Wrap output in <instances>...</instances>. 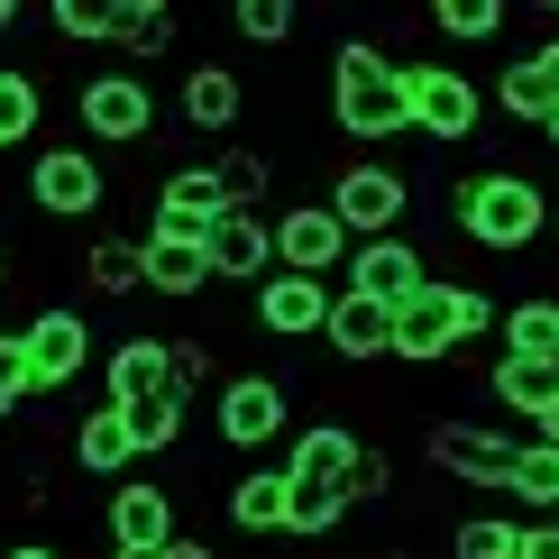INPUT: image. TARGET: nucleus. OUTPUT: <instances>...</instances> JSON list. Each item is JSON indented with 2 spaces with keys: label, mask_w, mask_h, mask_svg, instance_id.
<instances>
[{
  "label": "nucleus",
  "mask_w": 559,
  "mask_h": 559,
  "mask_svg": "<svg viewBox=\"0 0 559 559\" xmlns=\"http://www.w3.org/2000/svg\"><path fill=\"white\" fill-rule=\"evenodd\" d=\"M266 229H275V275H321V285H331L348 266V229L331 221V202H294V212H275Z\"/></svg>",
  "instance_id": "nucleus-13"
},
{
  "label": "nucleus",
  "mask_w": 559,
  "mask_h": 559,
  "mask_svg": "<svg viewBox=\"0 0 559 559\" xmlns=\"http://www.w3.org/2000/svg\"><path fill=\"white\" fill-rule=\"evenodd\" d=\"M202 258H212V285H248L258 294L275 275V229L266 212H221L212 229H202Z\"/></svg>",
  "instance_id": "nucleus-15"
},
{
  "label": "nucleus",
  "mask_w": 559,
  "mask_h": 559,
  "mask_svg": "<svg viewBox=\"0 0 559 559\" xmlns=\"http://www.w3.org/2000/svg\"><path fill=\"white\" fill-rule=\"evenodd\" d=\"M550 302H559V294H550Z\"/></svg>",
  "instance_id": "nucleus-48"
},
{
  "label": "nucleus",
  "mask_w": 559,
  "mask_h": 559,
  "mask_svg": "<svg viewBox=\"0 0 559 559\" xmlns=\"http://www.w3.org/2000/svg\"><path fill=\"white\" fill-rule=\"evenodd\" d=\"M404 120H413V138H431V147H468L486 129V92H477V74H459V64L413 56L404 64Z\"/></svg>",
  "instance_id": "nucleus-4"
},
{
  "label": "nucleus",
  "mask_w": 559,
  "mask_h": 559,
  "mask_svg": "<svg viewBox=\"0 0 559 559\" xmlns=\"http://www.w3.org/2000/svg\"><path fill=\"white\" fill-rule=\"evenodd\" d=\"M496 340H504V358H523V367H550V358H559V302H550V294H523V302H504V312H496Z\"/></svg>",
  "instance_id": "nucleus-24"
},
{
  "label": "nucleus",
  "mask_w": 559,
  "mask_h": 559,
  "mask_svg": "<svg viewBox=\"0 0 559 559\" xmlns=\"http://www.w3.org/2000/svg\"><path fill=\"white\" fill-rule=\"evenodd\" d=\"M550 221H559V212H550Z\"/></svg>",
  "instance_id": "nucleus-49"
},
{
  "label": "nucleus",
  "mask_w": 559,
  "mask_h": 559,
  "mask_svg": "<svg viewBox=\"0 0 559 559\" xmlns=\"http://www.w3.org/2000/svg\"><path fill=\"white\" fill-rule=\"evenodd\" d=\"M83 367H92V321L74 312V302H37V312L19 321V377H28V404L64 394Z\"/></svg>",
  "instance_id": "nucleus-5"
},
{
  "label": "nucleus",
  "mask_w": 559,
  "mask_h": 559,
  "mask_svg": "<svg viewBox=\"0 0 559 559\" xmlns=\"http://www.w3.org/2000/svg\"><path fill=\"white\" fill-rule=\"evenodd\" d=\"M459 275H431L423 294H404L394 302V340H385V358L394 367H440V358H459Z\"/></svg>",
  "instance_id": "nucleus-10"
},
{
  "label": "nucleus",
  "mask_w": 559,
  "mask_h": 559,
  "mask_svg": "<svg viewBox=\"0 0 559 559\" xmlns=\"http://www.w3.org/2000/svg\"><path fill=\"white\" fill-rule=\"evenodd\" d=\"M423 459H431L440 477H459V486H514L523 440H514V431H496V423H431Z\"/></svg>",
  "instance_id": "nucleus-11"
},
{
  "label": "nucleus",
  "mask_w": 559,
  "mask_h": 559,
  "mask_svg": "<svg viewBox=\"0 0 559 559\" xmlns=\"http://www.w3.org/2000/svg\"><path fill=\"white\" fill-rule=\"evenodd\" d=\"M431 28L450 37V46H486V37L504 28V0H440V10H431Z\"/></svg>",
  "instance_id": "nucleus-34"
},
{
  "label": "nucleus",
  "mask_w": 559,
  "mask_h": 559,
  "mask_svg": "<svg viewBox=\"0 0 559 559\" xmlns=\"http://www.w3.org/2000/svg\"><path fill=\"white\" fill-rule=\"evenodd\" d=\"M64 450H74V468H83V477H129V468H138L120 404H92L83 423H74V440H64Z\"/></svg>",
  "instance_id": "nucleus-23"
},
{
  "label": "nucleus",
  "mask_w": 559,
  "mask_h": 559,
  "mask_svg": "<svg viewBox=\"0 0 559 559\" xmlns=\"http://www.w3.org/2000/svg\"><path fill=\"white\" fill-rule=\"evenodd\" d=\"M514 542H523V523H514V514H468V523L450 532V550H459V559H514Z\"/></svg>",
  "instance_id": "nucleus-35"
},
{
  "label": "nucleus",
  "mask_w": 559,
  "mask_h": 559,
  "mask_svg": "<svg viewBox=\"0 0 559 559\" xmlns=\"http://www.w3.org/2000/svg\"><path fill=\"white\" fill-rule=\"evenodd\" d=\"M166 377H175V394H183V404H193V394L221 377V367H212V340H166Z\"/></svg>",
  "instance_id": "nucleus-36"
},
{
  "label": "nucleus",
  "mask_w": 559,
  "mask_h": 559,
  "mask_svg": "<svg viewBox=\"0 0 559 559\" xmlns=\"http://www.w3.org/2000/svg\"><path fill=\"white\" fill-rule=\"evenodd\" d=\"M28 404V377H19V331H0V423Z\"/></svg>",
  "instance_id": "nucleus-39"
},
{
  "label": "nucleus",
  "mask_w": 559,
  "mask_h": 559,
  "mask_svg": "<svg viewBox=\"0 0 559 559\" xmlns=\"http://www.w3.org/2000/svg\"><path fill=\"white\" fill-rule=\"evenodd\" d=\"M0 285H10V258H0Z\"/></svg>",
  "instance_id": "nucleus-47"
},
{
  "label": "nucleus",
  "mask_w": 559,
  "mask_h": 559,
  "mask_svg": "<svg viewBox=\"0 0 559 559\" xmlns=\"http://www.w3.org/2000/svg\"><path fill=\"white\" fill-rule=\"evenodd\" d=\"M450 302H459V348H468V340H486V331H496V302H486V285H459Z\"/></svg>",
  "instance_id": "nucleus-38"
},
{
  "label": "nucleus",
  "mask_w": 559,
  "mask_h": 559,
  "mask_svg": "<svg viewBox=\"0 0 559 559\" xmlns=\"http://www.w3.org/2000/svg\"><path fill=\"white\" fill-rule=\"evenodd\" d=\"M46 28H56L64 46H110V28H120V0H56V10H46Z\"/></svg>",
  "instance_id": "nucleus-31"
},
{
  "label": "nucleus",
  "mask_w": 559,
  "mask_h": 559,
  "mask_svg": "<svg viewBox=\"0 0 559 559\" xmlns=\"http://www.w3.org/2000/svg\"><path fill=\"white\" fill-rule=\"evenodd\" d=\"M83 285H92V302H129V294H147V275H138V239H102V229H92V248H83Z\"/></svg>",
  "instance_id": "nucleus-25"
},
{
  "label": "nucleus",
  "mask_w": 559,
  "mask_h": 559,
  "mask_svg": "<svg viewBox=\"0 0 559 559\" xmlns=\"http://www.w3.org/2000/svg\"><path fill=\"white\" fill-rule=\"evenodd\" d=\"M120 423H129V450L138 459H166L175 440H183V394H147V404H120Z\"/></svg>",
  "instance_id": "nucleus-27"
},
{
  "label": "nucleus",
  "mask_w": 559,
  "mask_h": 559,
  "mask_svg": "<svg viewBox=\"0 0 559 559\" xmlns=\"http://www.w3.org/2000/svg\"><path fill=\"white\" fill-rule=\"evenodd\" d=\"M331 221L348 229V248H358V239H394V229L413 221V175L385 166V156L340 166V183H331Z\"/></svg>",
  "instance_id": "nucleus-6"
},
{
  "label": "nucleus",
  "mask_w": 559,
  "mask_h": 559,
  "mask_svg": "<svg viewBox=\"0 0 559 559\" xmlns=\"http://www.w3.org/2000/svg\"><path fill=\"white\" fill-rule=\"evenodd\" d=\"M486 394H496V404L504 413H523V423H532V413H542L550 404V367H523V358H496V367H486Z\"/></svg>",
  "instance_id": "nucleus-29"
},
{
  "label": "nucleus",
  "mask_w": 559,
  "mask_h": 559,
  "mask_svg": "<svg viewBox=\"0 0 559 559\" xmlns=\"http://www.w3.org/2000/svg\"><path fill=\"white\" fill-rule=\"evenodd\" d=\"M331 294L340 285H321V275H266V285H258V331L266 340H321Z\"/></svg>",
  "instance_id": "nucleus-17"
},
{
  "label": "nucleus",
  "mask_w": 559,
  "mask_h": 559,
  "mask_svg": "<svg viewBox=\"0 0 559 559\" xmlns=\"http://www.w3.org/2000/svg\"><path fill=\"white\" fill-rule=\"evenodd\" d=\"M183 129H202V138H229L248 120V83H239V64H221V56H202L193 74H183Z\"/></svg>",
  "instance_id": "nucleus-18"
},
{
  "label": "nucleus",
  "mask_w": 559,
  "mask_h": 559,
  "mask_svg": "<svg viewBox=\"0 0 559 559\" xmlns=\"http://www.w3.org/2000/svg\"><path fill=\"white\" fill-rule=\"evenodd\" d=\"M138 275H147V294H212V258H202V239H175V229H147L138 239Z\"/></svg>",
  "instance_id": "nucleus-20"
},
{
  "label": "nucleus",
  "mask_w": 559,
  "mask_h": 559,
  "mask_svg": "<svg viewBox=\"0 0 559 559\" xmlns=\"http://www.w3.org/2000/svg\"><path fill=\"white\" fill-rule=\"evenodd\" d=\"M229 28H239L248 46H285L302 28V10H294V0H229Z\"/></svg>",
  "instance_id": "nucleus-33"
},
{
  "label": "nucleus",
  "mask_w": 559,
  "mask_h": 559,
  "mask_svg": "<svg viewBox=\"0 0 559 559\" xmlns=\"http://www.w3.org/2000/svg\"><path fill=\"white\" fill-rule=\"evenodd\" d=\"M532 440H550V450H559V394H550L542 413H532Z\"/></svg>",
  "instance_id": "nucleus-43"
},
{
  "label": "nucleus",
  "mask_w": 559,
  "mask_h": 559,
  "mask_svg": "<svg viewBox=\"0 0 559 559\" xmlns=\"http://www.w3.org/2000/svg\"><path fill=\"white\" fill-rule=\"evenodd\" d=\"M102 532H110V559H156L175 542V486L166 477H120Z\"/></svg>",
  "instance_id": "nucleus-12"
},
{
  "label": "nucleus",
  "mask_w": 559,
  "mask_h": 559,
  "mask_svg": "<svg viewBox=\"0 0 559 559\" xmlns=\"http://www.w3.org/2000/svg\"><path fill=\"white\" fill-rule=\"evenodd\" d=\"M0 28H19V0H0Z\"/></svg>",
  "instance_id": "nucleus-46"
},
{
  "label": "nucleus",
  "mask_w": 559,
  "mask_h": 559,
  "mask_svg": "<svg viewBox=\"0 0 559 559\" xmlns=\"http://www.w3.org/2000/svg\"><path fill=\"white\" fill-rule=\"evenodd\" d=\"M0 559H56V550H46V542H19V550H0Z\"/></svg>",
  "instance_id": "nucleus-44"
},
{
  "label": "nucleus",
  "mask_w": 559,
  "mask_h": 559,
  "mask_svg": "<svg viewBox=\"0 0 559 559\" xmlns=\"http://www.w3.org/2000/svg\"><path fill=\"white\" fill-rule=\"evenodd\" d=\"M102 202H110V175L92 147H37V166H28V212L37 221H102Z\"/></svg>",
  "instance_id": "nucleus-9"
},
{
  "label": "nucleus",
  "mask_w": 559,
  "mask_h": 559,
  "mask_svg": "<svg viewBox=\"0 0 559 559\" xmlns=\"http://www.w3.org/2000/svg\"><path fill=\"white\" fill-rule=\"evenodd\" d=\"M514 559H559V514H542V523H523V542H514Z\"/></svg>",
  "instance_id": "nucleus-40"
},
{
  "label": "nucleus",
  "mask_w": 559,
  "mask_h": 559,
  "mask_svg": "<svg viewBox=\"0 0 559 559\" xmlns=\"http://www.w3.org/2000/svg\"><path fill=\"white\" fill-rule=\"evenodd\" d=\"M542 138H550V156H559V110H550V120H542Z\"/></svg>",
  "instance_id": "nucleus-45"
},
{
  "label": "nucleus",
  "mask_w": 559,
  "mask_h": 559,
  "mask_svg": "<svg viewBox=\"0 0 559 559\" xmlns=\"http://www.w3.org/2000/svg\"><path fill=\"white\" fill-rule=\"evenodd\" d=\"M431 285V266H423V248L394 229V239H358L348 248V266H340V294H358V302H404V294H423Z\"/></svg>",
  "instance_id": "nucleus-14"
},
{
  "label": "nucleus",
  "mask_w": 559,
  "mask_h": 559,
  "mask_svg": "<svg viewBox=\"0 0 559 559\" xmlns=\"http://www.w3.org/2000/svg\"><path fill=\"white\" fill-rule=\"evenodd\" d=\"M450 229L468 248H486V258H523L550 229V193L532 175H514V166H477V175H459V193H450Z\"/></svg>",
  "instance_id": "nucleus-2"
},
{
  "label": "nucleus",
  "mask_w": 559,
  "mask_h": 559,
  "mask_svg": "<svg viewBox=\"0 0 559 559\" xmlns=\"http://www.w3.org/2000/svg\"><path fill=\"white\" fill-rule=\"evenodd\" d=\"M394 340V312L385 302H358V294H331V321H321V348H331L340 367H377Z\"/></svg>",
  "instance_id": "nucleus-21"
},
{
  "label": "nucleus",
  "mask_w": 559,
  "mask_h": 559,
  "mask_svg": "<svg viewBox=\"0 0 559 559\" xmlns=\"http://www.w3.org/2000/svg\"><path fill=\"white\" fill-rule=\"evenodd\" d=\"M504 496H523L532 514H559V450H550V440H523L514 486H504Z\"/></svg>",
  "instance_id": "nucleus-30"
},
{
  "label": "nucleus",
  "mask_w": 559,
  "mask_h": 559,
  "mask_svg": "<svg viewBox=\"0 0 559 559\" xmlns=\"http://www.w3.org/2000/svg\"><path fill=\"white\" fill-rule=\"evenodd\" d=\"M229 212V193H221V175L212 166H175L166 183H156V202H147V229H175V239H202Z\"/></svg>",
  "instance_id": "nucleus-16"
},
{
  "label": "nucleus",
  "mask_w": 559,
  "mask_h": 559,
  "mask_svg": "<svg viewBox=\"0 0 559 559\" xmlns=\"http://www.w3.org/2000/svg\"><path fill=\"white\" fill-rule=\"evenodd\" d=\"M46 129V83L28 64H0V147H28Z\"/></svg>",
  "instance_id": "nucleus-26"
},
{
  "label": "nucleus",
  "mask_w": 559,
  "mask_h": 559,
  "mask_svg": "<svg viewBox=\"0 0 559 559\" xmlns=\"http://www.w3.org/2000/svg\"><path fill=\"white\" fill-rule=\"evenodd\" d=\"M331 120H340V138H358V147L413 138V120H404V64H394L377 37H348L331 56Z\"/></svg>",
  "instance_id": "nucleus-3"
},
{
  "label": "nucleus",
  "mask_w": 559,
  "mask_h": 559,
  "mask_svg": "<svg viewBox=\"0 0 559 559\" xmlns=\"http://www.w3.org/2000/svg\"><path fill=\"white\" fill-rule=\"evenodd\" d=\"M166 340L156 331H129V340H110V358H102V404H147V394H166Z\"/></svg>",
  "instance_id": "nucleus-19"
},
{
  "label": "nucleus",
  "mask_w": 559,
  "mask_h": 559,
  "mask_svg": "<svg viewBox=\"0 0 559 559\" xmlns=\"http://www.w3.org/2000/svg\"><path fill=\"white\" fill-rule=\"evenodd\" d=\"M523 64H532V74H542V83H550V110H559V37H542V46H532Z\"/></svg>",
  "instance_id": "nucleus-41"
},
{
  "label": "nucleus",
  "mask_w": 559,
  "mask_h": 559,
  "mask_svg": "<svg viewBox=\"0 0 559 559\" xmlns=\"http://www.w3.org/2000/svg\"><path fill=\"white\" fill-rule=\"evenodd\" d=\"M212 175H221L229 212H258V202H266V183H275V166H266L258 147H229V156H212Z\"/></svg>",
  "instance_id": "nucleus-32"
},
{
  "label": "nucleus",
  "mask_w": 559,
  "mask_h": 559,
  "mask_svg": "<svg viewBox=\"0 0 559 559\" xmlns=\"http://www.w3.org/2000/svg\"><path fill=\"white\" fill-rule=\"evenodd\" d=\"M377 496H394V459L358 440V459H348V504H377Z\"/></svg>",
  "instance_id": "nucleus-37"
},
{
  "label": "nucleus",
  "mask_w": 559,
  "mask_h": 559,
  "mask_svg": "<svg viewBox=\"0 0 559 559\" xmlns=\"http://www.w3.org/2000/svg\"><path fill=\"white\" fill-rule=\"evenodd\" d=\"M156 559H221V550H212V542H193V532H175V542L156 550Z\"/></svg>",
  "instance_id": "nucleus-42"
},
{
  "label": "nucleus",
  "mask_w": 559,
  "mask_h": 559,
  "mask_svg": "<svg viewBox=\"0 0 559 559\" xmlns=\"http://www.w3.org/2000/svg\"><path fill=\"white\" fill-rule=\"evenodd\" d=\"M175 37H183V19L166 10V0H120V28H110V46H129V56H166Z\"/></svg>",
  "instance_id": "nucleus-28"
},
{
  "label": "nucleus",
  "mask_w": 559,
  "mask_h": 559,
  "mask_svg": "<svg viewBox=\"0 0 559 559\" xmlns=\"http://www.w3.org/2000/svg\"><path fill=\"white\" fill-rule=\"evenodd\" d=\"M212 431H221L239 459H248V450H275V440L294 431V394L275 385V377H258V367H239V377L212 394Z\"/></svg>",
  "instance_id": "nucleus-8"
},
{
  "label": "nucleus",
  "mask_w": 559,
  "mask_h": 559,
  "mask_svg": "<svg viewBox=\"0 0 559 559\" xmlns=\"http://www.w3.org/2000/svg\"><path fill=\"white\" fill-rule=\"evenodd\" d=\"M221 514H229L239 542H275L285 532V468H239L229 496H221Z\"/></svg>",
  "instance_id": "nucleus-22"
},
{
  "label": "nucleus",
  "mask_w": 559,
  "mask_h": 559,
  "mask_svg": "<svg viewBox=\"0 0 559 559\" xmlns=\"http://www.w3.org/2000/svg\"><path fill=\"white\" fill-rule=\"evenodd\" d=\"M74 120H83V147H138L156 129V92H147V74L110 64V74L74 83Z\"/></svg>",
  "instance_id": "nucleus-7"
},
{
  "label": "nucleus",
  "mask_w": 559,
  "mask_h": 559,
  "mask_svg": "<svg viewBox=\"0 0 559 559\" xmlns=\"http://www.w3.org/2000/svg\"><path fill=\"white\" fill-rule=\"evenodd\" d=\"M348 459H358V431L348 423H312L285 440V532L294 542H331L348 523Z\"/></svg>",
  "instance_id": "nucleus-1"
}]
</instances>
